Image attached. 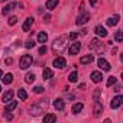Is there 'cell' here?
Instances as JSON below:
<instances>
[{
    "label": "cell",
    "mask_w": 123,
    "mask_h": 123,
    "mask_svg": "<svg viewBox=\"0 0 123 123\" xmlns=\"http://www.w3.org/2000/svg\"><path fill=\"white\" fill-rule=\"evenodd\" d=\"M48 104H49L48 98H45V100H38L35 104H32V106H31L29 113H31L32 116H38V114H41L42 111H45V110H46Z\"/></svg>",
    "instance_id": "cell-1"
},
{
    "label": "cell",
    "mask_w": 123,
    "mask_h": 123,
    "mask_svg": "<svg viewBox=\"0 0 123 123\" xmlns=\"http://www.w3.org/2000/svg\"><path fill=\"white\" fill-rule=\"evenodd\" d=\"M65 45H67L65 38H59V39H56V41L52 43V51L56 52V54H59V52H62V51L65 49Z\"/></svg>",
    "instance_id": "cell-2"
},
{
    "label": "cell",
    "mask_w": 123,
    "mask_h": 123,
    "mask_svg": "<svg viewBox=\"0 0 123 123\" xmlns=\"http://www.w3.org/2000/svg\"><path fill=\"white\" fill-rule=\"evenodd\" d=\"M32 62H33V58H32L29 54H25V55H22V58H20L19 65H20L22 70H26V68H29V67L32 65Z\"/></svg>",
    "instance_id": "cell-3"
},
{
    "label": "cell",
    "mask_w": 123,
    "mask_h": 123,
    "mask_svg": "<svg viewBox=\"0 0 123 123\" xmlns=\"http://www.w3.org/2000/svg\"><path fill=\"white\" fill-rule=\"evenodd\" d=\"M122 103H123V96H120V94H117L113 100H111V103H110V107L111 109H119L120 106H122Z\"/></svg>",
    "instance_id": "cell-4"
},
{
    "label": "cell",
    "mask_w": 123,
    "mask_h": 123,
    "mask_svg": "<svg viewBox=\"0 0 123 123\" xmlns=\"http://www.w3.org/2000/svg\"><path fill=\"white\" fill-rule=\"evenodd\" d=\"M65 65H67L65 58L58 56V58H55V59H54V67H55V68H64Z\"/></svg>",
    "instance_id": "cell-5"
},
{
    "label": "cell",
    "mask_w": 123,
    "mask_h": 123,
    "mask_svg": "<svg viewBox=\"0 0 123 123\" xmlns=\"http://www.w3.org/2000/svg\"><path fill=\"white\" fill-rule=\"evenodd\" d=\"M97 65L103 70V71H110V64L107 62V61L104 59V58H98V61H97Z\"/></svg>",
    "instance_id": "cell-6"
},
{
    "label": "cell",
    "mask_w": 123,
    "mask_h": 123,
    "mask_svg": "<svg viewBox=\"0 0 123 123\" xmlns=\"http://www.w3.org/2000/svg\"><path fill=\"white\" fill-rule=\"evenodd\" d=\"M88 20H90V15H88V13H81V15L77 18L75 23H77V25H84V23H87Z\"/></svg>",
    "instance_id": "cell-7"
},
{
    "label": "cell",
    "mask_w": 123,
    "mask_h": 123,
    "mask_svg": "<svg viewBox=\"0 0 123 123\" xmlns=\"http://www.w3.org/2000/svg\"><path fill=\"white\" fill-rule=\"evenodd\" d=\"M54 107H55L58 111L64 110V109H65V101H64L62 98H56V100H54Z\"/></svg>",
    "instance_id": "cell-8"
},
{
    "label": "cell",
    "mask_w": 123,
    "mask_h": 123,
    "mask_svg": "<svg viewBox=\"0 0 123 123\" xmlns=\"http://www.w3.org/2000/svg\"><path fill=\"white\" fill-rule=\"evenodd\" d=\"M103 80V74L100 71H93L91 73V81L93 83H101Z\"/></svg>",
    "instance_id": "cell-9"
},
{
    "label": "cell",
    "mask_w": 123,
    "mask_h": 123,
    "mask_svg": "<svg viewBox=\"0 0 123 123\" xmlns=\"http://www.w3.org/2000/svg\"><path fill=\"white\" fill-rule=\"evenodd\" d=\"M90 48H91V49H97V51H103V49H104L103 45H101V42H100L98 39H93L91 43H90Z\"/></svg>",
    "instance_id": "cell-10"
},
{
    "label": "cell",
    "mask_w": 123,
    "mask_h": 123,
    "mask_svg": "<svg viewBox=\"0 0 123 123\" xmlns=\"http://www.w3.org/2000/svg\"><path fill=\"white\" fill-rule=\"evenodd\" d=\"M80 49H81V43H80V42H74V43L70 46V54H71V55H75V54L80 52Z\"/></svg>",
    "instance_id": "cell-11"
},
{
    "label": "cell",
    "mask_w": 123,
    "mask_h": 123,
    "mask_svg": "<svg viewBox=\"0 0 123 123\" xmlns=\"http://www.w3.org/2000/svg\"><path fill=\"white\" fill-rule=\"evenodd\" d=\"M32 25H33V18H28V19L25 20L23 26H22L23 32H29V29H31V26H32Z\"/></svg>",
    "instance_id": "cell-12"
},
{
    "label": "cell",
    "mask_w": 123,
    "mask_h": 123,
    "mask_svg": "<svg viewBox=\"0 0 123 123\" xmlns=\"http://www.w3.org/2000/svg\"><path fill=\"white\" fill-rule=\"evenodd\" d=\"M94 32H96V35H97V36H100V38H104V36H107V31H106L103 26H96Z\"/></svg>",
    "instance_id": "cell-13"
},
{
    "label": "cell",
    "mask_w": 123,
    "mask_h": 123,
    "mask_svg": "<svg viewBox=\"0 0 123 123\" xmlns=\"http://www.w3.org/2000/svg\"><path fill=\"white\" fill-rule=\"evenodd\" d=\"M101 113H103V106L98 103V100H94V116L97 117Z\"/></svg>",
    "instance_id": "cell-14"
},
{
    "label": "cell",
    "mask_w": 123,
    "mask_h": 123,
    "mask_svg": "<svg viewBox=\"0 0 123 123\" xmlns=\"http://www.w3.org/2000/svg\"><path fill=\"white\" fill-rule=\"evenodd\" d=\"M93 55H84V56H81V59H80V62L81 64H91L93 62Z\"/></svg>",
    "instance_id": "cell-15"
},
{
    "label": "cell",
    "mask_w": 123,
    "mask_h": 123,
    "mask_svg": "<svg viewBox=\"0 0 123 123\" xmlns=\"http://www.w3.org/2000/svg\"><path fill=\"white\" fill-rule=\"evenodd\" d=\"M119 15H114L113 18H110V19H107V25L109 26H114V25H117L119 23Z\"/></svg>",
    "instance_id": "cell-16"
},
{
    "label": "cell",
    "mask_w": 123,
    "mask_h": 123,
    "mask_svg": "<svg viewBox=\"0 0 123 123\" xmlns=\"http://www.w3.org/2000/svg\"><path fill=\"white\" fill-rule=\"evenodd\" d=\"M42 77H43L45 80H49V78H52V77H54V73H52V70H51V68H45V70H43V73H42Z\"/></svg>",
    "instance_id": "cell-17"
},
{
    "label": "cell",
    "mask_w": 123,
    "mask_h": 123,
    "mask_svg": "<svg viewBox=\"0 0 123 123\" xmlns=\"http://www.w3.org/2000/svg\"><path fill=\"white\" fill-rule=\"evenodd\" d=\"M16 107H18V101H15V100H10V101H9V104L6 106L5 111H12V110H15Z\"/></svg>",
    "instance_id": "cell-18"
},
{
    "label": "cell",
    "mask_w": 123,
    "mask_h": 123,
    "mask_svg": "<svg viewBox=\"0 0 123 123\" xmlns=\"http://www.w3.org/2000/svg\"><path fill=\"white\" fill-rule=\"evenodd\" d=\"M46 41H48V35H46L45 32H39V33H38V42L45 43Z\"/></svg>",
    "instance_id": "cell-19"
},
{
    "label": "cell",
    "mask_w": 123,
    "mask_h": 123,
    "mask_svg": "<svg viewBox=\"0 0 123 123\" xmlns=\"http://www.w3.org/2000/svg\"><path fill=\"white\" fill-rule=\"evenodd\" d=\"M12 97H13V91H12V90H9V91H6V93H5V96H3V98H2V100H3L5 103H9V101L12 100Z\"/></svg>",
    "instance_id": "cell-20"
},
{
    "label": "cell",
    "mask_w": 123,
    "mask_h": 123,
    "mask_svg": "<svg viewBox=\"0 0 123 123\" xmlns=\"http://www.w3.org/2000/svg\"><path fill=\"white\" fill-rule=\"evenodd\" d=\"M56 120V116L55 114H46L43 117V123H54Z\"/></svg>",
    "instance_id": "cell-21"
},
{
    "label": "cell",
    "mask_w": 123,
    "mask_h": 123,
    "mask_svg": "<svg viewBox=\"0 0 123 123\" xmlns=\"http://www.w3.org/2000/svg\"><path fill=\"white\" fill-rule=\"evenodd\" d=\"M56 5H58V0H48L46 2V9H49V10H52L54 7H56Z\"/></svg>",
    "instance_id": "cell-22"
},
{
    "label": "cell",
    "mask_w": 123,
    "mask_h": 123,
    "mask_svg": "<svg viewBox=\"0 0 123 123\" xmlns=\"http://www.w3.org/2000/svg\"><path fill=\"white\" fill-rule=\"evenodd\" d=\"M3 78V83L7 86V84H12V81H13V75L12 74H6V75H3L2 77Z\"/></svg>",
    "instance_id": "cell-23"
},
{
    "label": "cell",
    "mask_w": 123,
    "mask_h": 123,
    "mask_svg": "<svg viewBox=\"0 0 123 123\" xmlns=\"http://www.w3.org/2000/svg\"><path fill=\"white\" fill-rule=\"evenodd\" d=\"M68 80H70V83H77V80H78V73H77V71H73V73L70 74Z\"/></svg>",
    "instance_id": "cell-24"
},
{
    "label": "cell",
    "mask_w": 123,
    "mask_h": 123,
    "mask_svg": "<svg viewBox=\"0 0 123 123\" xmlns=\"http://www.w3.org/2000/svg\"><path fill=\"white\" fill-rule=\"evenodd\" d=\"M18 96H19L20 100H26V98H28V93H26L23 88H19V90H18Z\"/></svg>",
    "instance_id": "cell-25"
},
{
    "label": "cell",
    "mask_w": 123,
    "mask_h": 123,
    "mask_svg": "<svg viewBox=\"0 0 123 123\" xmlns=\"http://www.w3.org/2000/svg\"><path fill=\"white\" fill-rule=\"evenodd\" d=\"M83 107H84L83 103H77V104H74V106H73V113H75V114L80 113V111L83 110Z\"/></svg>",
    "instance_id": "cell-26"
},
{
    "label": "cell",
    "mask_w": 123,
    "mask_h": 123,
    "mask_svg": "<svg viewBox=\"0 0 123 123\" xmlns=\"http://www.w3.org/2000/svg\"><path fill=\"white\" fill-rule=\"evenodd\" d=\"M25 81H26L28 84H31V83H33V81H35V74H32V73H29V74H26V75H25Z\"/></svg>",
    "instance_id": "cell-27"
},
{
    "label": "cell",
    "mask_w": 123,
    "mask_h": 123,
    "mask_svg": "<svg viewBox=\"0 0 123 123\" xmlns=\"http://www.w3.org/2000/svg\"><path fill=\"white\" fill-rule=\"evenodd\" d=\"M15 6H16V3H13V5H7V6H6V7L3 9V15L6 16V15H7V13H9V12H10V10H12V9L15 7Z\"/></svg>",
    "instance_id": "cell-28"
},
{
    "label": "cell",
    "mask_w": 123,
    "mask_h": 123,
    "mask_svg": "<svg viewBox=\"0 0 123 123\" xmlns=\"http://www.w3.org/2000/svg\"><path fill=\"white\" fill-rule=\"evenodd\" d=\"M114 39H116L117 42H122V41H123V33H122L120 31H117V32L114 33Z\"/></svg>",
    "instance_id": "cell-29"
},
{
    "label": "cell",
    "mask_w": 123,
    "mask_h": 123,
    "mask_svg": "<svg viewBox=\"0 0 123 123\" xmlns=\"http://www.w3.org/2000/svg\"><path fill=\"white\" fill-rule=\"evenodd\" d=\"M116 84V77H109V80H107V87H111V86H114Z\"/></svg>",
    "instance_id": "cell-30"
},
{
    "label": "cell",
    "mask_w": 123,
    "mask_h": 123,
    "mask_svg": "<svg viewBox=\"0 0 123 123\" xmlns=\"http://www.w3.org/2000/svg\"><path fill=\"white\" fill-rule=\"evenodd\" d=\"M16 22H18V18H16V16H10V18H9V25H10V26L16 25Z\"/></svg>",
    "instance_id": "cell-31"
},
{
    "label": "cell",
    "mask_w": 123,
    "mask_h": 123,
    "mask_svg": "<svg viewBox=\"0 0 123 123\" xmlns=\"http://www.w3.org/2000/svg\"><path fill=\"white\" fill-rule=\"evenodd\" d=\"M25 46H26V48H33V46H35V41H32V39H29V41H26V43H25Z\"/></svg>",
    "instance_id": "cell-32"
},
{
    "label": "cell",
    "mask_w": 123,
    "mask_h": 123,
    "mask_svg": "<svg viewBox=\"0 0 123 123\" xmlns=\"http://www.w3.org/2000/svg\"><path fill=\"white\" fill-rule=\"evenodd\" d=\"M43 90H45V88H43V87H41V86H36V87L33 88V91H35V93H38V94L43 93Z\"/></svg>",
    "instance_id": "cell-33"
},
{
    "label": "cell",
    "mask_w": 123,
    "mask_h": 123,
    "mask_svg": "<svg viewBox=\"0 0 123 123\" xmlns=\"http://www.w3.org/2000/svg\"><path fill=\"white\" fill-rule=\"evenodd\" d=\"M77 38H78V33H77V32H71V33H70V39H71V41H75Z\"/></svg>",
    "instance_id": "cell-34"
},
{
    "label": "cell",
    "mask_w": 123,
    "mask_h": 123,
    "mask_svg": "<svg viewBox=\"0 0 123 123\" xmlns=\"http://www.w3.org/2000/svg\"><path fill=\"white\" fill-rule=\"evenodd\" d=\"M45 52H46V46H45V45H42V46L39 48V54H41V55H43Z\"/></svg>",
    "instance_id": "cell-35"
},
{
    "label": "cell",
    "mask_w": 123,
    "mask_h": 123,
    "mask_svg": "<svg viewBox=\"0 0 123 123\" xmlns=\"http://www.w3.org/2000/svg\"><path fill=\"white\" fill-rule=\"evenodd\" d=\"M5 119H6V120H12V119H13V116H12L9 111H6V113H5Z\"/></svg>",
    "instance_id": "cell-36"
},
{
    "label": "cell",
    "mask_w": 123,
    "mask_h": 123,
    "mask_svg": "<svg viewBox=\"0 0 123 123\" xmlns=\"http://www.w3.org/2000/svg\"><path fill=\"white\" fill-rule=\"evenodd\" d=\"M12 62H13V59H12V58H6V59H5V64H6V65H10Z\"/></svg>",
    "instance_id": "cell-37"
},
{
    "label": "cell",
    "mask_w": 123,
    "mask_h": 123,
    "mask_svg": "<svg viewBox=\"0 0 123 123\" xmlns=\"http://www.w3.org/2000/svg\"><path fill=\"white\" fill-rule=\"evenodd\" d=\"M113 90H114L116 93H119V91L122 90V87H120V86H114V88H113Z\"/></svg>",
    "instance_id": "cell-38"
},
{
    "label": "cell",
    "mask_w": 123,
    "mask_h": 123,
    "mask_svg": "<svg viewBox=\"0 0 123 123\" xmlns=\"http://www.w3.org/2000/svg\"><path fill=\"white\" fill-rule=\"evenodd\" d=\"M90 5H91V6H96V5H97V0H90Z\"/></svg>",
    "instance_id": "cell-39"
},
{
    "label": "cell",
    "mask_w": 123,
    "mask_h": 123,
    "mask_svg": "<svg viewBox=\"0 0 123 123\" xmlns=\"http://www.w3.org/2000/svg\"><path fill=\"white\" fill-rule=\"evenodd\" d=\"M51 20V16L49 15H45V22H49Z\"/></svg>",
    "instance_id": "cell-40"
},
{
    "label": "cell",
    "mask_w": 123,
    "mask_h": 123,
    "mask_svg": "<svg viewBox=\"0 0 123 123\" xmlns=\"http://www.w3.org/2000/svg\"><path fill=\"white\" fill-rule=\"evenodd\" d=\"M2 77H3V71H2V70H0V78H2Z\"/></svg>",
    "instance_id": "cell-41"
},
{
    "label": "cell",
    "mask_w": 123,
    "mask_h": 123,
    "mask_svg": "<svg viewBox=\"0 0 123 123\" xmlns=\"http://www.w3.org/2000/svg\"><path fill=\"white\" fill-rule=\"evenodd\" d=\"M2 2H3V3H6V2H9V0H2Z\"/></svg>",
    "instance_id": "cell-42"
},
{
    "label": "cell",
    "mask_w": 123,
    "mask_h": 123,
    "mask_svg": "<svg viewBox=\"0 0 123 123\" xmlns=\"http://www.w3.org/2000/svg\"><path fill=\"white\" fill-rule=\"evenodd\" d=\"M0 91H2V87H0Z\"/></svg>",
    "instance_id": "cell-43"
}]
</instances>
